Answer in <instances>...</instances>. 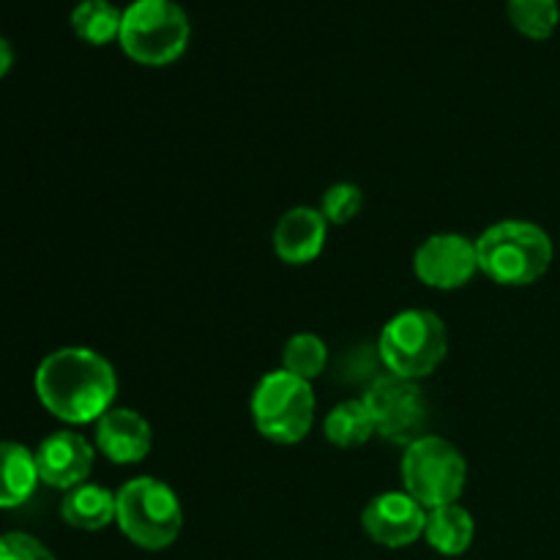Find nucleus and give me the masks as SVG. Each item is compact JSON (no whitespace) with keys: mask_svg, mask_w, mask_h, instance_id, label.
<instances>
[{"mask_svg":"<svg viewBox=\"0 0 560 560\" xmlns=\"http://www.w3.org/2000/svg\"><path fill=\"white\" fill-rule=\"evenodd\" d=\"M413 271L427 288L457 290L465 288L479 271L476 241L459 233H435L416 249Z\"/></svg>","mask_w":560,"mask_h":560,"instance_id":"nucleus-9","label":"nucleus"},{"mask_svg":"<svg viewBox=\"0 0 560 560\" xmlns=\"http://www.w3.org/2000/svg\"><path fill=\"white\" fill-rule=\"evenodd\" d=\"M468 481V463L452 441L441 435H421L405 446L402 490L413 495L427 512L457 503Z\"/></svg>","mask_w":560,"mask_h":560,"instance_id":"nucleus-7","label":"nucleus"},{"mask_svg":"<svg viewBox=\"0 0 560 560\" xmlns=\"http://www.w3.org/2000/svg\"><path fill=\"white\" fill-rule=\"evenodd\" d=\"M361 525L372 541L397 550V547H408L424 536L427 509L405 490L381 492L366 503Z\"/></svg>","mask_w":560,"mask_h":560,"instance_id":"nucleus-11","label":"nucleus"},{"mask_svg":"<svg viewBox=\"0 0 560 560\" xmlns=\"http://www.w3.org/2000/svg\"><path fill=\"white\" fill-rule=\"evenodd\" d=\"M476 536V523L470 517V512L459 503H448V506H438L432 512H427V528L424 539L432 550H438L441 556H463L468 552V547L474 545Z\"/></svg>","mask_w":560,"mask_h":560,"instance_id":"nucleus-16","label":"nucleus"},{"mask_svg":"<svg viewBox=\"0 0 560 560\" xmlns=\"http://www.w3.org/2000/svg\"><path fill=\"white\" fill-rule=\"evenodd\" d=\"M509 20L523 36L550 38L560 22L558 0H509Z\"/></svg>","mask_w":560,"mask_h":560,"instance_id":"nucleus-20","label":"nucleus"},{"mask_svg":"<svg viewBox=\"0 0 560 560\" xmlns=\"http://www.w3.org/2000/svg\"><path fill=\"white\" fill-rule=\"evenodd\" d=\"M317 399L312 383L277 370L268 372L252 392L249 413L255 430L279 446H295L315 424Z\"/></svg>","mask_w":560,"mask_h":560,"instance_id":"nucleus-6","label":"nucleus"},{"mask_svg":"<svg viewBox=\"0 0 560 560\" xmlns=\"http://www.w3.org/2000/svg\"><path fill=\"white\" fill-rule=\"evenodd\" d=\"M38 402L63 424H96L115 408L118 375L102 353L91 348H60L44 355L33 377Z\"/></svg>","mask_w":560,"mask_h":560,"instance_id":"nucleus-1","label":"nucleus"},{"mask_svg":"<svg viewBox=\"0 0 560 560\" xmlns=\"http://www.w3.org/2000/svg\"><path fill=\"white\" fill-rule=\"evenodd\" d=\"M115 514H118L115 492L102 485H93V481H85V485L69 490L63 495V503H60V517H63V523L77 530H88V534L113 525Z\"/></svg>","mask_w":560,"mask_h":560,"instance_id":"nucleus-14","label":"nucleus"},{"mask_svg":"<svg viewBox=\"0 0 560 560\" xmlns=\"http://www.w3.org/2000/svg\"><path fill=\"white\" fill-rule=\"evenodd\" d=\"M33 457H36V470L42 485L69 492L74 487L85 485L88 476H91L96 446L85 435H80V432L58 430L49 432L38 443Z\"/></svg>","mask_w":560,"mask_h":560,"instance_id":"nucleus-10","label":"nucleus"},{"mask_svg":"<svg viewBox=\"0 0 560 560\" xmlns=\"http://www.w3.org/2000/svg\"><path fill=\"white\" fill-rule=\"evenodd\" d=\"M11 66H14V49H11V44L0 36V80L9 74Z\"/></svg>","mask_w":560,"mask_h":560,"instance_id":"nucleus-23","label":"nucleus"},{"mask_svg":"<svg viewBox=\"0 0 560 560\" xmlns=\"http://www.w3.org/2000/svg\"><path fill=\"white\" fill-rule=\"evenodd\" d=\"M191 25L175 0H135L124 9L120 47L142 66H167L186 52Z\"/></svg>","mask_w":560,"mask_h":560,"instance_id":"nucleus-5","label":"nucleus"},{"mask_svg":"<svg viewBox=\"0 0 560 560\" xmlns=\"http://www.w3.org/2000/svg\"><path fill=\"white\" fill-rule=\"evenodd\" d=\"M36 457L27 446L14 441H0V509H16L38 487Z\"/></svg>","mask_w":560,"mask_h":560,"instance_id":"nucleus-15","label":"nucleus"},{"mask_svg":"<svg viewBox=\"0 0 560 560\" xmlns=\"http://www.w3.org/2000/svg\"><path fill=\"white\" fill-rule=\"evenodd\" d=\"M96 448L115 465H137L153 448V427L131 408H109L96 421Z\"/></svg>","mask_w":560,"mask_h":560,"instance_id":"nucleus-12","label":"nucleus"},{"mask_svg":"<svg viewBox=\"0 0 560 560\" xmlns=\"http://www.w3.org/2000/svg\"><path fill=\"white\" fill-rule=\"evenodd\" d=\"M377 353L392 375L416 381L432 375L448 353V331L430 310H405L383 326Z\"/></svg>","mask_w":560,"mask_h":560,"instance_id":"nucleus-4","label":"nucleus"},{"mask_svg":"<svg viewBox=\"0 0 560 560\" xmlns=\"http://www.w3.org/2000/svg\"><path fill=\"white\" fill-rule=\"evenodd\" d=\"M370 408L375 432L392 443L410 446L427 435V397L416 381L388 375L370 386V392L361 397Z\"/></svg>","mask_w":560,"mask_h":560,"instance_id":"nucleus-8","label":"nucleus"},{"mask_svg":"<svg viewBox=\"0 0 560 560\" xmlns=\"http://www.w3.org/2000/svg\"><path fill=\"white\" fill-rule=\"evenodd\" d=\"M328 222L320 208L299 206L282 213V219L273 228V252L288 266H306L317 260L326 246Z\"/></svg>","mask_w":560,"mask_h":560,"instance_id":"nucleus-13","label":"nucleus"},{"mask_svg":"<svg viewBox=\"0 0 560 560\" xmlns=\"http://www.w3.org/2000/svg\"><path fill=\"white\" fill-rule=\"evenodd\" d=\"M124 11L113 0H80L71 11V27L88 44H109L120 36Z\"/></svg>","mask_w":560,"mask_h":560,"instance_id":"nucleus-18","label":"nucleus"},{"mask_svg":"<svg viewBox=\"0 0 560 560\" xmlns=\"http://www.w3.org/2000/svg\"><path fill=\"white\" fill-rule=\"evenodd\" d=\"M364 208V191L355 184H334L323 191L320 213L328 224H348Z\"/></svg>","mask_w":560,"mask_h":560,"instance_id":"nucleus-21","label":"nucleus"},{"mask_svg":"<svg viewBox=\"0 0 560 560\" xmlns=\"http://www.w3.org/2000/svg\"><path fill=\"white\" fill-rule=\"evenodd\" d=\"M115 501H118L115 523L120 534L142 550H164L178 539L184 528V506L178 492L162 479L137 476L115 492Z\"/></svg>","mask_w":560,"mask_h":560,"instance_id":"nucleus-3","label":"nucleus"},{"mask_svg":"<svg viewBox=\"0 0 560 560\" xmlns=\"http://www.w3.org/2000/svg\"><path fill=\"white\" fill-rule=\"evenodd\" d=\"M328 364V348L317 334L301 331L288 339L282 350V370L290 375L301 377V381L312 383L315 377L323 375Z\"/></svg>","mask_w":560,"mask_h":560,"instance_id":"nucleus-19","label":"nucleus"},{"mask_svg":"<svg viewBox=\"0 0 560 560\" xmlns=\"http://www.w3.org/2000/svg\"><path fill=\"white\" fill-rule=\"evenodd\" d=\"M323 432H326V441L337 448H359L377 435L364 399H345L337 408H331Z\"/></svg>","mask_w":560,"mask_h":560,"instance_id":"nucleus-17","label":"nucleus"},{"mask_svg":"<svg viewBox=\"0 0 560 560\" xmlns=\"http://www.w3.org/2000/svg\"><path fill=\"white\" fill-rule=\"evenodd\" d=\"M479 271L503 288H528L552 266V238L545 228L525 219H503L476 241Z\"/></svg>","mask_w":560,"mask_h":560,"instance_id":"nucleus-2","label":"nucleus"},{"mask_svg":"<svg viewBox=\"0 0 560 560\" xmlns=\"http://www.w3.org/2000/svg\"><path fill=\"white\" fill-rule=\"evenodd\" d=\"M0 560H55V556L36 536L9 530V534H0Z\"/></svg>","mask_w":560,"mask_h":560,"instance_id":"nucleus-22","label":"nucleus"}]
</instances>
